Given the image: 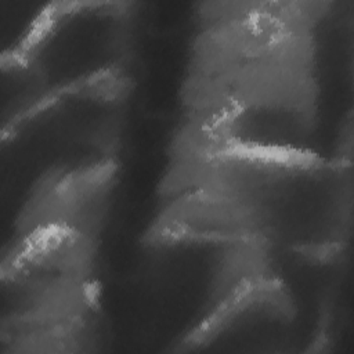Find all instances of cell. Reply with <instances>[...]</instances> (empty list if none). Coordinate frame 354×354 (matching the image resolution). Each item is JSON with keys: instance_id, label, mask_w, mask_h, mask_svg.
Returning <instances> with one entry per match:
<instances>
[{"instance_id": "cell-1", "label": "cell", "mask_w": 354, "mask_h": 354, "mask_svg": "<svg viewBox=\"0 0 354 354\" xmlns=\"http://www.w3.org/2000/svg\"><path fill=\"white\" fill-rule=\"evenodd\" d=\"M353 163L223 148L170 152L145 241L246 242L325 263L353 230Z\"/></svg>"}, {"instance_id": "cell-2", "label": "cell", "mask_w": 354, "mask_h": 354, "mask_svg": "<svg viewBox=\"0 0 354 354\" xmlns=\"http://www.w3.org/2000/svg\"><path fill=\"white\" fill-rule=\"evenodd\" d=\"M346 36L343 1H268L220 123L201 144L170 152L245 148L351 162V113L333 101L343 95Z\"/></svg>"}, {"instance_id": "cell-3", "label": "cell", "mask_w": 354, "mask_h": 354, "mask_svg": "<svg viewBox=\"0 0 354 354\" xmlns=\"http://www.w3.org/2000/svg\"><path fill=\"white\" fill-rule=\"evenodd\" d=\"M0 353H87L100 343L98 241L51 228L1 253Z\"/></svg>"}, {"instance_id": "cell-4", "label": "cell", "mask_w": 354, "mask_h": 354, "mask_svg": "<svg viewBox=\"0 0 354 354\" xmlns=\"http://www.w3.org/2000/svg\"><path fill=\"white\" fill-rule=\"evenodd\" d=\"M137 3H47L36 26L1 57V131L68 91L127 72Z\"/></svg>"}, {"instance_id": "cell-5", "label": "cell", "mask_w": 354, "mask_h": 354, "mask_svg": "<svg viewBox=\"0 0 354 354\" xmlns=\"http://www.w3.org/2000/svg\"><path fill=\"white\" fill-rule=\"evenodd\" d=\"M130 94L131 77L122 72L61 94L3 130V192L11 189V209L47 183L118 162Z\"/></svg>"}, {"instance_id": "cell-6", "label": "cell", "mask_w": 354, "mask_h": 354, "mask_svg": "<svg viewBox=\"0 0 354 354\" xmlns=\"http://www.w3.org/2000/svg\"><path fill=\"white\" fill-rule=\"evenodd\" d=\"M300 321L297 299L275 271L232 295L173 350L293 353L299 350Z\"/></svg>"}, {"instance_id": "cell-7", "label": "cell", "mask_w": 354, "mask_h": 354, "mask_svg": "<svg viewBox=\"0 0 354 354\" xmlns=\"http://www.w3.org/2000/svg\"><path fill=\"white\" fill-rule=\"evenodd\" d=\"M118 171V162L93 166L35 191L11 213V231L1 253L51 228L75 231L98 241L116 187Z\"/></svg>"}]
</instances>
